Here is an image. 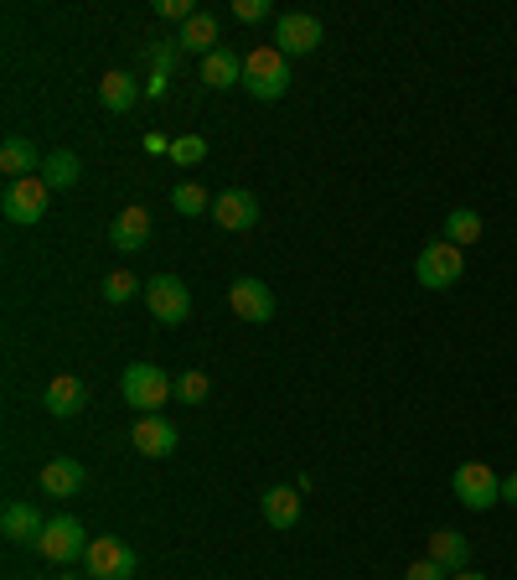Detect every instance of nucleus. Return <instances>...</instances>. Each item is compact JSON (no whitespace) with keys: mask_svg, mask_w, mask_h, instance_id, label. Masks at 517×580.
<instances>
[{"mask_svg":"<svg viewBox=\"0 0 517 580\" xmlns=\"http://www.w3.org/2000/svg\"><path fill=\"white\" fill-rule=\"evenodd\" d=\"M243 88H249L258 104L285 99V94H290V58L275 52V47H254V52H243Z\"/></svg>","mask_w":517,"mask_h":580,"instance_id":"nucleus-1","label":"nucleus"},{"mask_svg":"<svg viewBox=\"0 0 517 580\" xmlns=\"http://www.w3.org/2000/svg\"><path fill=\"white\" fill-rule=\"evenodd\" d=\"M120 394L140 415H160V404L177 394V379H171L166 368H156V363H130L120 374Z\"/></svg>","mask_w":517,"mask_h":580,"instance_id":"nucleus-2","label":"nucleus"},{"mask_svg":"<svg viewBox=\"0 0 517 580\" xmlns=\"http://www.w3.org/2000/svg\"><path fill=\"white\" fill-rule=\"evenodd\" d=\"M450 493H456L460 508L486 513V508H497V502H502V477L486 466V461H460L456 477H450Z\"/></svg>","mask_w":517,"mask_h":580,"instance_id":"nucleus-3","label":"nucleus"},{"mask_svg":"<svg viewBox=\"0 0 517 580\" xmlns=\"http://www.w3.org/2000/svg\"><path fill=\"white\" fill-rule=\"evenodd\" d=\"M414 275L424 291H450V285H460V275H466V255H460L450 239H430L419 249Z\"/></svg>","mask_w":517,"mask_h":580,"instance_id":"nucleus-4","label":"nucleus"},{"mask_svg":"<svg viewBox=\"0 0 517 580\" xmlns=\"http://www.w3.org/2000/svg\"><path fill=\"white\" fill-rule=\"evenodd\" d=\"M47 202H52V187H47L41 177H21L0 192L5 223H16V228H37V223L47 218Z\"/></svg>","mask_w":517,"mask_h":580,"instance_id":"nucleus-5","label":"nucleus"},{"mask_svg":"<svg viewBox=\"0 0 517 580\" xmlns=\"http://www.w3.org/2000/svg\"><path fill=\"white\" fill-rule=\"evenodd\" d=\"M88 529H83L73 513H62V519H47V529H41V540H37V555L41 560H52V565H73L88 555Z\"/></svg>","mask_w":517,"mask_h":580,"instance_id":"nucleus-6","label":"nucleus"},{"mask_svg":"<svg viewBox=\"0 0 517 580\" xmlns=\"http://www.w3.org/2000/svg\"><path fill=\"white\" fill-rule=\"evenodd\" d=\"M145 306H151V317L160 327H187L192 317V291L181 275H156V281H145Z\"/></svg>","mask_w":517,"mask_h":580,"instance_id":"nucleus-7","label":"nucleus"},{"mask_svg":"<svg viewBox=\"0 0 517 580\" xmlns=\"http://www.w3.org/2000/svg\"><path fill=\"white\" fill-rule=\"evenodd\" d=\"M83 576L88 580H135V549L124 540H115V534H104V540L88 544Z\"/></svg>","mask_w":517,"mask_h":580,"instance_id":"nucleus-8","label":"nucleus"},{"mask_svg":"<svg viewBox=\"0 0 517 580\" xmlns=\"http://www.w3.org/2000/svg\"><path fill=\"white\" fill-rule=\"evenodd\" d=\"M321 42H326V26L316 16H305V11H285L275 21V52H285V58H305Z\"/></svg>","mask_w":517,"mask_h":580,"instance_id":"nucleus-9","label":"nucleus"},{"mask_svg":"<svg viewBox=\"0 0 517 580\" xmlns=\"http://www.w3.org/2000/svg\"><path fill=\"white\" fill-rule=\"evenodd\" d=\"M228 306H233V317L239 321H275V291L264 281H254V275H239V281L228 285Z\"/></svg>","mask_w":517,"mask_h":580,"instance_id":"nucleus-10","label":"nucleus"},{"mask_svg":"<svg viewBox=\"0 0 517 580\" xmlns=\"http://www.w3.org/2000/svg\"><path fill=\"white\" fill-rule=\"evenodd\" d=\"M109 244H115L120 255H140V249H151V213H145L140 202L120 208L115 223H109Z\"/></svg>","mask_w":517,"mask_h":580,"instance_id":"nucleus-11","label":"nucleus"},{"mask_svg":"<svg viewBox=\"0 0 517 580\" xmlns=\"http://www.w3.org/2000/svg\"><path fill=\"white\" fill-rule=\"evenodd\" d=\"M130 440H135L140 457L151 461H166L171 451H177V425L166 421V415H140L135 430H130Z\"/></svg>","mask_w":517,"mask_h":580,"instance_id":"nucleus-12","label":"nucleus"},{"mask_svg":"<svg viewBox=\"0 0 517 580\" xmlns=\"http://www.w3.org/2000/svg\"><path fill=\"white\" fill-rule=\"evenodd\" d=\"M41 404H47V415H58V421H73V415H83V404H88V383H83L79 374H58V379L47 383Z\"/></svg>","mask_w":517,"mask_h":580,"instance_id":"nucleus-13","label":"nucleus"},{"mask_svg":"<svg viewBox=\"0 0 517 580\" xmlns=\"http://www.w3.org/2000/svg\"><path fill=\"white\" fill-rule=\"evenodd\" d=\"M213 223H218V228H228V234L254 228V223H258V198H254V192H243V187L223 192V198L213 202Z\"/></svg>","mask_w":517,"mask_h":580,"instance_id":"nucleus-14","label":"nucleus"},{"mask_svg":"<svg viewBox=\"0 0 517 580\" xmlns=\"http://www.w3.org/2000/svg\"><path fill=\"white\" fill-rule=\"evenodd\" d=\"M41 529H47V519H41L37 502H5V513H0V534L11 544H37Z\"/></svg>","mask_w":517,"mask_h":580,"instance_id":"nucleus-15","label":"nucleus"},{"mask_svg":"<svg viewBox=\"0 0 517 580\" xmlns=\"http://www.w3.org/2000/svg\"><path fill=\"white\" fill-rule=\"evenodd\" d=\"M83 482H88V472H83V461H73V457H52L41 466V493H47V498H79Z\"/></svg>","mask_w":517,"mask_h":580,"instance_id":"nucleus-16","label":"nucleus"},{"mask_svg":"<svg viewBox=\"0 0 517 580\" xmlns=\"http://www.w3.org/2000/svg\"><path fill=\"white\" fill-rule=\"evenodd\" d=\"M41 151L26 135H5V145H0V171L11 181H21V177H41Z\"/></svg>","mask_w":517,"mask_h":580,"instance_id":"nucleus-17","label":"nucleus"},{"mask_svg":"<svg viewBox=\"0 0 517 580\" xmlns=\"http://www.w3.org/2000/svg\"><path fill=\"white\" fill-rule=\"evenodd\" d=\"M218 37H223L218 16H213V11H197V16H192V21H187V26L177 32V47H181V52H202V58H213V52L223 47Z\"/></svg>","mask_w":517,"mask_h":580,"instance_id":"nucleus-18","label":"nucleus"},{"mask_svg":"<svg viewBox=\"0 0 517 580\" xmlns=\"http://www.w3.org/2000/svg\"><path fill=\"white\" fill-rule=\"evenodd\" d=\"M430 560L445 565L450 576H460V570H471V540L456 534V529H435L430 534Z\"/></svg>","mask_w":517,"mask_h":580,"instance_id":"nucleus-19","label":"nucleus"},{"mask_svg":"<svg viewBox=\"0 0 517 580\" xmlns=\"http://www.w3.org/2000/svg\"><path fill=\"white\" fill-rule=\"evenodd\" d=\"M145 94V83H135L124 68H115V73H104L99 83V104L109 109V115H124V109H135V99Z\"/></svg>","mask_w":517,"mask_h":580,"instance_id":"nucleus-20","label":"nucleus"},{"mask_svg":"<svg viewBox=\"0 0 517 580\" xmlns=\"http://www.w3.org/2000/svg\"><path fill=\"white\" fill-rule=\"evenodd\" d=\"M197 79L207 83V88H239L243 83V58L239 52H228V47H218L213 58H202Z\"/></svg>","mask_w":517,"mask_h":580,"instance_id":"nucleus-21","label":"nucleus"},{"mask_svg":"<svg viewBox=\"0 0 517 580\" xmlns=\"http://www.w3.org/2000/svg\"><path fill=\"white\" fill-rule=\"evenodd\" d=\"M258 508H264V523H269V529H296L300 523V493L296 487H269V493L258 498Z\"/></svg>","mask_w":517,"mask_h":580,"instance_id":"nucleus-22","label":"nucleus"},{"mask_svg":"<svg viewBox=\"0 0 517 580\" xmlns=\"http://www.w3.org/2000/svg\"><path fill=\"white\" fill-rule=\"evenodd\" d=\"M213 192H207V187H202V181H177V187H171V208H177L181 218H202V213H213Z\"/></svg>","mask_w":517,"mask_h":580,"instance_id":"nucleus-23","label":"nucleus"},{"mask_svg":"<svg viewBox=\"0 0 517 580\" xmlns=\"http://www.w3.org/2000/svg\"><path fill=\"white\" fill-rule=\"evenodd\" d=\"M83 177V161L73 156V151H52V156L41 161V181L58 192V187H73V181Z\"/></svg>","mask_w":517,"mask_h":580,"instance_id":"nucleus-24","label":"nucleus"},{"mask_svg":"<svg viewBox=\"0 0 517 580\" xmlns=\"http://www.w3.org/2000/svg\"><path fill=\"white\" fill-rule=\"evenodd\" d=\"M445 239L456 244V249H471L481 239V213L477 208H456L450 218H445Z\"/></svg>","mask_w":517,"mask_h":580,"instance_id":"nucleus-25","label":"nucleus"},{"mask_svg":"<svg viewBox=\"0 0 517 580\" xmlns=\"http://www.w3.org/2000/svg\"><path fill=\"white\" fill-rule=\"evenodd\" d=\"M135 296H145V285H140L130 270H115V275H104V300H109V306H124V300H135Z\"/></svg>","mask_w":517,"mask_h":580,"instance_id":"nucleus-26","label":"nucleus"},{"mask_svg":"<svg viewBox=\"0 0 517 580\" xmlns=\"http://www.w3.org/2000/svg\"><path fill=\"white\" fill-rule=\"evenodd\" d=\"M207 389H213V383H207V374H202V368L177 374V400L181 404H202V400H207Z\"/></svg>","mask_w":517,"mask_h":580,"instance_id":"nucleus-27","label":"nucleus"},{"mask_svg":"<svg viewBox=\"0 0 517 580\" xmlns=\"http://www.w3.org/2000/svg\"><path fill=\"white\" fill-rule=\"evenodd\" d=\"M145 58H151V73H171V68L181 62L177 37H171V42H151V47H145Z\"/></svg>","mask_w":517,"mask_h":580,"instance_id":"nucleus-28","label":"nucleus"},{"mask_svg":"<svg viewBox=\"0 0 517 580\" xmlns=\"http://www.w3.org/2000/svg\"><path fill=\"white\" fill-rule=\"evenodd\" d=\"M202 156H207V141H202V135H177V145H171V161H177V166H197Z\"/></svg>","mask_w":517,"mask_h":580,"instance_id":"nucleus-29","label":"nucleus"},{"mask_svg":"<svg viewBox=\"0 0 517 580\" xmlns=\"http://www.w3.org/2000/svg\"><path fill=\"white\" fill-rule=\"evenodd\" d=\"M156 16L181 21V26H187V21L197 16V5H192V0H156Z\"/></svg>","mask_w":517,"mask_h":580,"instance_id":"nucleus-30","label":"nucleus"},{"mask_svg":"<svg viewBox=\"0 0 517 580\" xmlns=\"http://www.w3.org/2000/svg\"><path fill=\"white\" fill-rule=\"evenodd\" d=\"M269 11H275L269 0H233V16H239L243 26H254V21H264Z\"/></svg>","mask_w":517,"mask_h":580,"instance_id":"nucleus-31","label":"nucleus"},{"mask_svg":"<svg viewBox=\"0 0 517 580\" xmlns=\"http://www.w3.org/2000/svg\"><path fill=\"white\" fill-rule=\"evenodd\" d=\"M404 580H450V570H445V565H435L430 555H424V560H414L409 570H404Z\"/></svg>","mask_w":517,"mask_h":580,"instance_id":"nucleus-32","label":"nucleus"},{"mask_svg":"<svg viewBox=\"0 0 517 580\" xmlns=\"http://www.w3.org/2000/svg\"><path fill=\"white\" fill-rule=\"evenodd\" d=\"M166 88H171V73H151L145 79V99H166Z\"/></svg>","mask_w":517,"mask_h":580,"instance_id":"nucleus-33","label":"nucleus"},{"mask_svg":"<svg viewBox=\"0 0 517 580\" xmlns=\"http://www.w3.org/2000/svg\"><path fill=\"white\" fill-rule=\"evenodd\" d=\"M171 145H177V141H166L160 130H151V135H145V151H151V156H171Z\"/></svg>","mask_w":517,"mask_h":580,"instance_id":"nucleus-34","label":"nucleus"},{"mask_svg":"<svg viewBox=\"0 0 517 580\" xmlns=\"http://www.w3.org/2000/svg\"><path fill=\"white\" fill-rule=\"evenodd\" d=\"M502 502H513V508H517V472H513V477H502Z\"/></svg>","mask_w":517,"mask_h":580,"instance_id":"nucleus-35","label":"nucleus"},{"mask_svg":"<svg viewBox=\"0 0 517 580\" xmlns=\"http://www.w3.org/2000/svg\"><path fill=\"white\" fill-rule=\"evenodd\" d=\"M450 580H486V576H477V570H460V576H450Z\"/></svg>","mask_w":517,"mask_h":580,"instance_id":"nucleus-36","label":"nucleus"},{"mask_svg":"<svg viewBox=\"0 0 517 580\" xmlns=\"http://www.w3.org/2000/svg\"><path fill=\"white\" fill-rule=\"evenodd\" d=\"M58 580H88V576H58Z\"/></svg>","mask_w":517,"mask_h":580,"instance_id":"nucleus-37","label":"nucleus"}]
</instances>
